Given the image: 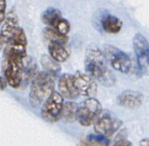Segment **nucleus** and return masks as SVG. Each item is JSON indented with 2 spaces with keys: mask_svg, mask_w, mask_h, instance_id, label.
Masks as SVG:
<instances>
[{
  "mask_svg": "<svg viewBox=\"0 0 149 146\" xmlns=\"http://www.w3.org/2000/svg\"><path fill=\"white\" fill-rule=\"evenodd\" d=\"M85 69L86 73L105 86H113L115 83L114 75L108 69L104 53L93 44L86 48Z\"/></svg>",
  "mask_w": 149,
  "mask_h": 146,
  "instance_id": "1",
  "label": "nucleus"
},
{
  "mask_svg": "<svg viewBox=\"0 0 149 146\" xmlns=\"http://www.w3.org/2000/svg\"><path fill=\"white\" fill-rule=\"evenodd\" d=\"M55 77L46 71L38 72L31 81L29 101L33 108L43 104L54 92Z\"/></svg>",
  "mask_w": 149,
  "mask_h": 146,
  "instance_id": "2",
  "label": "nucleus"
},
{
  "mask_svg": "<svg viewBox=\"0 0 149 146\" xmlns=\"http://www.w3.org/2000/svg\"><path fill=\"white\" fill-rule=\"evenodd\" d=\"M25 58L17 57H4L2 69L3 77L12 88H18L22 85Z\"/></svg>",
  "mask_w": 149,
  "mask_h": 146,
  "instance_id": "3",
  "label": "nucleus"
},
{
  "mask_svg": "<svg viewBox=\"0 0 149 146\" xmlns=\"http://www.w3.org/2000/svg\"><path fill=\"white\" fill-rule=\"evenodd\" d=\"M101 113L102 106L100 101L94 98H89L78 104L76 120L83 126H90L94 125Z\"/></svg>",
  "mask_w": 149,
  "mask_h": 146,
  "instance_id": "4",
  "label": "nucleus"
},
{
  "mask_svg": "<svg viewBox=\"0 0 149 146\" xmlns=\"http://www.w3.org/2000/svg\"><path fill=\"white\" fill-rule=\"evenodd\" d=\"M64 98H65L59 92L54 91L43 104L41 116L46 122L55 123L62 118L65 105Z\"/></svg>",
  "mask_w": 149,
  "mask_h": 146,
  "instance_id": "5",
  "label": "nucleus"
},
{
  "mask_svg": "<svg viewBox=\"0 0 149 146\" xmlns=\"http://www.w3.org/2000/svg\"><path fill=\"white\" fill-rule=\"evenodd\" d=\"M104 55L107 63L116 71L121 73H128L132 67L131 58L120 49L111 45H104Z\"/></svg>",
  "mask_w": 149,
  "mask_h": 146,
  "instance_id": "6",
  "label": "nucleus"
},
{
  "mask_svg": "<svg viewBox=\"0 0 149 146\" xmlns=\"http://www.w3.org/2000/svg\"><path fill=\"white\" fill-rule=\"evenodd\" d=\"M121 125V120L108 112H104L100 114L97 121L94 123V131L96 133L108 138L113 135Z\"/></svg>",
  "mask_w": 149,
  "mask_h": 146,
  "instance_id": "7",
  "label": "nucleus"
},
{
  "mask_svg": "<svg viewBox=\"0 0 149 146\" xmlns=\"http://www.w3.org/2000/svg\"><path fill=\"white\" fill-rule=\"evenodd\" d=\"M74 84L79 96L92 98L97 92L95 79L86 72L77 71L74 75Z\"/></svg>",
  "mask_w": 149,
  "mask_h": 146,
  "instance_id": "8",
  "label": "nucleus"
},
{
  "mask_svg": "<svg viewBox=\"0 0 149 146\" xmlns=\"http://www.w3.org/2000/svg\"><path fill=\"white\" fill-rule=\"evenodd\" d=\"M133 44L139 68L141 71L148 70L149 68V43L148 39L142 34L138 33L134 37Z\"/></svg>",
  "mask_w": 149,
  "mask_h": 146,
  "instance_id": "9",
  "label": "nucleus"
},
{
  "mask_svg": "<svg viewBox=\"0 0 149 146\" xmlns=\"http://www.w3.org/2000/svg\"><path fill=\"white\" fill-rule=\"evenodd\" d=\"M18 28L19 27L17 25V17L16 15V12L13 10H10L7 13L1 27L0 42L2 47L4 46V44L8 42V40L11 37V36L16 32Z\"/></svg>",
  "mask_w": 149,
  "mask_h": 146,
  "instance_id": "10",
  "label": "nucleus"
},
{
  "mask_svg": "<svg viewBox=\"0 0 149 146\" xmlns=\"http://www.w3.org/2000/svg\"><path fill=\"white\" fill-rule=\"evenodd\" d=\"M58 87L59 93L65 98L74 100L79 96L75 87L73 75H70L68 73L63 74L58 80Z\"/></svg>",
  "mask_w": 149,
  "mask_h": 146,
  "instance_id": "11",
  "label": "nucleus"
},
{
  "mask_svg": "<svg viewBox=\"0 0 149 146\" xmlns=\"http://www.w3.org/2000/svg\"><path fill=\"white\" fill-rule=\"evenodd\" d=\"M118 104L125 108L137 109L141 106L143 96L141 92L135 91H125L117 98Z\"/></svg>",
  "mask_w": 149,
  "mask_h": 146,
  "instance_id": "12",
  "label": "nucleus"
},
{
  "mask_svg": "<svg viewBox=\"0 0 149 146\" xmlns=\"http://www.w3.org/2000/svg\"><path fill=\"white\" fill-rule=\"evenodd\" d=\"M100 24L103 30L110 34H116L122 28L121 20L112 14H104L101 17Z\"/></svg>",
  "mask_w": 149,
  "mask_h": 146,
  "instance_id": "13",
  "label": "nucleus"
},
{
  "mask_svg": "<svg viewBox=\"0 0 149 146\" xmlns=\"http://www.w3.org/2000/svg\"><path fill=\"white\" fill-rule=\"evenodd\" d=\"M65 45V44L59 43L48 44V51L50 56L58 63L65 62L70 56L69 51H67Z\"/></svg>",
  "mask_w": 149,
  "mask_h": 146,
  "instance_id": "14",
  "label": "nucleus"
},
{
  "mask_svg": "<svg viewBox=\"0 0 149 146\" xmlns=\"http://www.w3.org/2000/svg\"><path fill=\"white\" fill-rule=\"evenodd\" d=\"M43 36L45 41L48 42V44L52 43H59L65 44L68 37L66 35H62L59 32H58L56 30H54L52 27H47L43 30Z\"/></svg>",
  "mask_w": 149,
  "mask_h": 146,
  "instance_id": "15",
  "label": "nucleus"
},
{
  "mask_svg": "<svg viewBox=\"0 0 149 146\" xmlns=\"http://www.w3.org/2000/svg\"><path fill=\"white\" fill-rule=\"evenodd\" d=\"M60 18H62V14L60 10L53 7H49L48 9H46L41 16L43 23L47 24L49 27H52Z\"/></svg>",
  "mask_w": 149,
  "mask_h": 146,
  "instance_id": "16",
  "label": "nucleus"
},
{
  "mask_svg": "<svg viewBox=\"0 0 149 146\" xmlns=\"http://www.w3.org/2000/svg\"><path fill=\"white\" fill-rule=\"evenodd\" d=\"M40 61L43 68L45 69V71L53 75L54 77H56L60 72L61 68L58 64V62L54 60L51 56L44 55L42 56Z\"/></svg>",
  "mask_w": 149,
  "mask_h": 146,
  "instance_id": "17",
  "label": "nucleus"
},
{
  "mask_svg": "<svg viewBox=\"0 0 149 146\" xmlns=\"http://www.w3.org/2000/svg\"><path fill=\"white\" fill-rule=\"evenodd\" d=\"M37 65L36 63L33 61L32 58H25L24 60V77H23V83L22 84H27L31 80L32 81L35 76L38 74L36 73Z\"/></svg>",
  "mask_w": 149,
  "mask_h": 146,
  "instance_id": "18",
  "label": "nucleus"
},
{
  "mask_svg": "<svg viewBox=\"0 0 149 146\" xmlns=\"http://www.w3.org/2000/svg\"><path fill=\"white\" fill-rule=\"evenodd\" d=\"M84 144L86 146H109L110 141L107 137L96 133L88 135Z\"/></svg>",
  "mask_w": 149,
  "mask_h": 146,
  "instance_id": "19",
  "label": "nucleus"
},
{
  "mask_svg": "<svg viewBox=\"0 0 149 146\" xmlns=\"http://www.w3.org/2000/svg\"><path fill=\"white\" fill-rule=\"evenodd\" d=\"M77 108L78 105L75 103L72 102L65 103L63 112H62V118L67 122H72L73 119H76Z\"/></svg>",
  "mask_w": 149,
  "mask_h": 146,
  "instance_id": "20",
  "label": "nucleus"
},
{
  "mask_svg": "<svg viewBox=\"0 0 149 146\" xmlns=\"http://www.w3.org/2000/svg\"><path fill=\"white\" fill-rule=\"evenodd\" d=\"M52 28H53L54 30H57L58 32H59L60 34H62V35H66V36H67L68 32L70 31L71 26H70L69 22H68L66 19H65V18L62 17V18H60L58 21H57L56 24H55Z\"/></svg>",
  "mask_w": 149,
  "mask_h": 146,
  "instance_id": "21",
  "label": "nucleus"
},
{
  "mask_svg": "<svg viewBox=\"0 0 149 146\" xmlns=\"http://www.w3.org/2000/svg\"><path fill=\"white\" fill-rule=\"evenodd\" d=\"M5 10H6V1L0 0V22L3 23L5 19Z\"/></svg>",
  "mask_w": 149,
  "mask_h": 146,
  "instance_id": "22",
  "label": "nucleus"
},
{
  "mask_svg": "<svg viewBox=\"0 0 149 146\" xmlns=\"http://www.w3.org/2000/svg\"><path fill=\"white\" fill-rule=\"evenodd\" d=\"M131 143L126 139H121V140H119L118 142H116L113 146H131Z\"/></svg>",
  "mask_w": 149,
  "mask_h": 146,
  "instance_id": "23",
  "label": "nucleus"
},
{
  "mask_svg": "<svg viewBox=\"0 0 149 146\" xmlns=\"http://www.w3.org/2000/svg\"><path fill=\"white\" fill-rule=\"evenodd\" d=\"M7 81H6V79L3 77H1V90L2 91H3L4 90V88L7 86Z\"/></svg>",
  "mask_w": 149,
  "mask_h": 146,
  "instance_id": "24",
  "label": "nucleus"
},
{
  "mask_svg": "<svg viewBox=\"0 0 149 146\" xmlns=\"http://www.w3.org/2000/svg\"><path fill=\"white\" fill-rule=\"evenodd\" d=\"M140 146H149V139L145 138L140 142Z\"/></svg>",
  "mask_w": 149,
  "mask_h": 146,
  "instance_id": "25",
  "label": "nucleus"
}]
</instances>
